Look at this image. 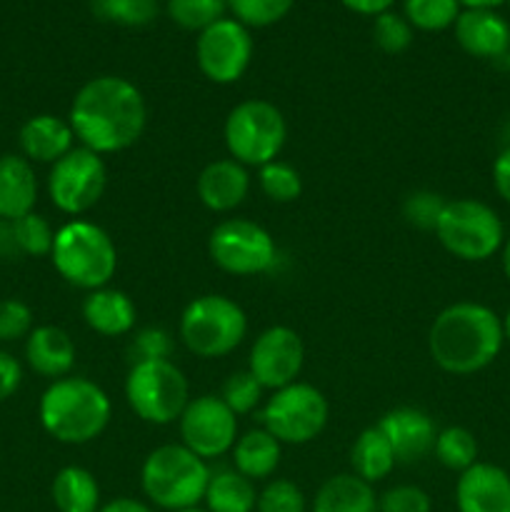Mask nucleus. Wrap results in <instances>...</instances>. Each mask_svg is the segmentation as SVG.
<instances>
[{
    "mask_svg": "<svg viewBox=\"0 0 510 512\" xmlns=\"http://www.w3.org/2000/svg\"><path fill=\"white\" fill-rule=\"evenodd\" d=\"M68 123L83 148L98 155L120 153L145 133L148 105L128 78L98 75L75 93Z\"/></svg>",
    "mask_w": 510,
    "mask_h": 512,
    "instance_id": "obj_1",
    "label": "nucleus"
},
{
    "mask_svg": "<svg viewBox=\"0 0 510 512\" xmlns=\"http://www.w3.org/2000/svg\"><path fill=\"white\" fill-rule=\"evenodd\" d=\"M505 343L503 323L488 305L460 300L435 315L428 330L433 363L450 375H473L488 368Z\"/></svg>",
    "mask_w": 510,
    "mask_h": 512,
    "instance_id": "obj_2",
    "label": "nucleus"
},
{
    "mask_svg": "<svg viewBox=\"0 0 510 512\" xmlns=\"http://www.w3.org/2000/svg\"><path fill=\"white\" fill-rule=\"evenodd\" d=\"M108 393L98 383L78 375L53 380L38 405L45 433L65 445H85L98 438L110 423Z\"/></svg>",
    "mask_w": 510,
    "mask_h": 512,
    "instance_id": "obj_3",
    "label": "nucleus"
},
{
    "mask_svg": "<svg viewBox=\"0 0 510 512\" xmlns=\"http://www.w3.org/2000/svg\"><path fill=\"white\" fill-rule=\"evenodd\" d=\"M50 260L65 283L90 293L110 283L118 268V250L100 225L70 220L55 230Z\"/></svg>",
    "mask_w": 510,
    "mask_h": 512,
    "instance_id": "obj_4",
    "label": "nucleus"
},
{
    "mask_svg": "<svg viewBox=\"0 0 510 512\" xmlns=\"http://www.w3.org/2000/svg\"><path fill=\"white\" fill-rule=\"evenodd\" d=\"M210 468L203 458L190 453L183 443L160 445L140 468L145 498L158 508L178 512L198 508L208 488Z\"/></svg>",
    "mask_w": 510,
    "mask_h": 512,
    "instance_id": "obj_5",
    "label": "nucleus"
},
{
    "mask_svg": "<svg viewBox=\"0 0 510 512\" xmlns=\"http://www.w3.org/2000/svg\"><path fill=\"white\" fill-rule=\"evenodd\" d=\"M178 333L185 348L198 358H225L248 335V318L245 310L228 295H198L185 305Z\"/></svg>",
    "mask_w": 510,
    "mask_h": 512,
    "instance_id": "obj_6",
    "label": "nucleus"
},
{
    "mask_svg": "<svg viewBox=\"0 0 510 512\" xmlns=\"http://www.w3.org/2000/svg\"><path fill=\"white\" fill-rule=\"evenodd\" d=\"M433 233L453 258L465 263H483L503 250L505 243L500 215L488 203L475 198L445 200Z\"/></svg>",
    "mask_w": 510,
    "mask_h": 512,
    "instance_id": "obj_7",
    "label": "nucleus"
},
{
    "mask_svg": "<svg viewBox=\"0 0 510 512\" xmlns=\"http://www.w3.org/2000/svg\"><path fill=\"white\" fill-rule=\"evenodd\" d=\"M225 148L230 158L245 168H263L278 160L288 138V123L278 105L250 98L235 105L223 125Z\"/></svg>",
    "mask_w": 510,
    "mask_h": 512,
    "instance_id": "obj_8",
    "label": "nucleus"
},
{
    "mask_svg": "<svg viewBox=\"0 0 510 512\" xmlns=\"http://www.w3.org/2000/svg\"><path fill=\"white\" fill-rule=\"evenodd\" d=\"M125 400L143 423H178L190 403L188 378L173 360L135 363L125 378Z\"/></svg>",
    "mask_w": 510,
    "mask_h": 512,
    "instance_id": "obj_9",
    "label": "nucleus"
},
{
    "mask_svg": "<svg viewBox=\"0 0 510 512\" xmlns=\"http://www.w3.org/2000/svg\"><path fill=\"white\" fill-rule=\"evenodd\" d=\"M328 415L325 395L315 385L295 380L270 395L260 410V423L280 445H305L323 433Z\"/></svg>",
    "mask_w": 510,
    "mask_h": 512,
    "instance_id": "obj_10",
    "label": "nucleus"
},
{
    "mask_svg": "<svg viewBox=\"0 0 510 512\" xmlns=\"http://www.w3.org/2000/svg\"><path fill=\"white\" fill-rule=\"evenodd\" d=\"M208 253L223 273L248 278L275 268L278 245L273 235L255 220L228 218L215 225L210 233Z\"/></svg>",
    "mask_w": 510,
    "mask_h": 512,
    "instance_id": "obj_11",
    "label": "nucleus"
},
{
    "mask_svg": "<svg viewBox=\"0 0 510 512\" xmlns=\"http://www.w3.org/2000/svg\"><path fill=\"white\" fill-rule=\"evenodd\" d=\"M108 188V165L103 155L88 148H73L50 165V203L65 215H83L100 203Z\"/></svg>",
    "mask_w": 510,
    "mask_h": 512,
    "instance_id": "obj_12",
    "label": "nucleus"
},
{
    "mask_svg": "<svg viewBox=\"0 0 510 512\" xmlns=\"http://www.w3.org/2000/svg\"><path fill=\"white\" fill-rule=\"evenodd\" d=\"M183 445L203 460L230 453L238 440V415L220 395H198L185 405L178 420Z\"/></svg>",
    "mask_w": 510,
    "mask_h": 512,
    "instance_id": "obj_13",
    "label": "nucleus"
},
{
    "mask_svg": "<svg viewBox=\"0 0 510 512\" xmlns=\"http://www.w3.org/2000/svg\"><path fill=\"white\" fill-rule=\"evenodd\" d=\"M253 58V38L235 18H223L205 28L195 43V60L200 73L218 85L240 80Z\"/></svg>",
    "mask_w": 510,
    "mask_h": 512,
    "instance_id": "obj_14",
    "label": "nucleus"
},
{
    "mask_svg": "<svg viewBox=\"0 0 510 512\" xmlns=\"http://www.w3.org/2000/svg\"><path fill=\"white\" fill-rule=\"evenodd\" d=\"M305 363L303 338L288 325H273L255 338L248 370L265 390L295 383Z\"/></svg>",
    "mask_w": 510,
    "mask_h": 512,
    "instance_id": "obj_15",
    "label": "nucleus"
},
{
    "mask_svg": "<svg viewBox=\"0 0 510 512\" xmlns=\"http://www.w3.org/2000/svg\"><path fill=\"white\" fill-rule=\"evenodd\" d=\"M378 428L393 445L395 460L405 465L420 463L425 455L433 453L435 438H438L433 418L420 408H408V405L388 410L380 418Z\"/></svg>",
    "mask_w": 510,
    "mask_h": 512,
    "instance_id": "obj_16",
    "label": "nucleus"
},
{
    "mask_svg": "<svg viewBox=\"0 0 510 512\" xmlns=\"http://www.w3.org/2000/svg\"><path fill=\"white\" fill-rule=\"evenodd\" d=\"M455 40L473 58L498 60L510 53V25L495 10L465 8L455 20Z\"/></svg>",
    "mask_w": 510,
    "mask_h": 512,
    "instance_id": "obj_17",
    "label": "nucleus"
},
{
    "mask_svg": "<svg viewBox=\"0 0 510 512\" xmlns=\"http://www.w3.org/2000/svg\"><path fill=\"white\" fill-rule=\"evenodd\" d=\"M458 512H510V475L493 463H475L455 485Z\"/></svg>",
    "mask_w": 510,
    "mask_h": 512,
    "instance_id": "obj_18",
    "label": "nucleus"
},
{
    "mask_svg": "<svg viewBox=\"0 0 510 512\" xmlns=\"http://www.w3.org/2000/svg\"><path fill=\"white\" fill-rule=\"evenodd\" d=\"M200 203L213 213H230L250 193V175L245 165L233 158H218L200 170L195 180Z\"/></svg>",
    "mask_w": 510,
    "mask_h": 512,
    "instance_id": "obj_19",
    "label": "nucleus"
},
{
    "mask_svg": "<svg viewBox=\"0 0 510 512\" xmlns=\"http://www.w3.org/2000/svg\"><path fill=\"white\" fill-rule=\"evenodd\" d=\"M18 143L20 155L25 160L53 165L75 148V133L68 120L58 118V115L40 113L25 120L23 128H20Z\"/></svg>",
    "mask_w": 510,
    "mask_h": 512,
    "instance_id": "obj_20",
    "label": "nucleus"
},
{
    "mask_svg": "<svg viewBox=\"0 0 510 512\" xmlns=\"http://www.w3.org/2000/svg\"><path fill=\"white\" fill-rule=\"evenodd\" d=\"M25 363L43 378H68L75 365V343L58 325H40L25 338Z\"/></svg>",
    "mask_w": 510,
    "mask_h": 512,
    "instance_id": "obj_21",
    "label": "nucleus"
},
{
    "mask_svg": "<svg viewBox=\"0 0 510 512\" xmlns=\"http://www.w3.org/2000/svg\"><path fill=\"white\" fill-rule=\"evenodd\" d=\"M38 203V178L23 155H0V220H18Z\"/></svg>",
    "mask_w": 510,
    "mask_h": 512,
    "instance_id": "obj_22",
    "label": "nucleus"
},
{
    "mask_svg": "<svg viewBox=\"0 0 510 512\" xmlns=\"http://www.w3.org/2000/svg\"><path fill=\"white\" fill-rule=\"evenodd\" d=\"M135 318H138V310L123 290L105 285L85 295L83 320L98 335H105V338L128 335L135 328Z\"/></svg>",
    "mask_w": 510,
    "mask_h": 512,
    "instance_id": "obj_23",
    "label": "nucleus"
},
{
    "mask_svg": "<svg viewBox=\"0 0 510 512\" xmlns=\"http://www.w3.org/2000/svg\"><path fill=\"white\" fill-rule=\"evenodd\" d=\"M313 512H378L373 485L353 473H340L325 480L315 493Z\"/></svg>",
    "mask_w": 510,
    "mask_h": 512,
    "instance_id": "obj_24",
    "label": "nucleus"
},
{
    "mask_svg": "<svg viewBox=\"0 0 510 512\" xmlns=\"http://www.w3.org/2000/svg\"><path fill=\"white\" fill-rule=\"evenodd\" d=\"M230 453H233L235 470L255 483V480H268L278 470L283 445L265 428H255L235 440Z\"/></svg>",
    "mask_w": 510,
    "mask_h": 512,
    "instance_id": "obj_25",
    "label": "nucleus"
},
{
    "mask_svg": "<svg viewBox=\"0 0 510 512\" xmlns=\"http://www.w3.org/2000/svg\"><path fill=\"white\" fill-rule=\"evenodd\" d=\"M350 465H353V475H358V478H363L370 485L385 480L393 473L398 460H395L393 445L388 443V438H385V433L378 425L365 428L355 438L353 448H350Z\"/></svg>",
    "mask_w": 510,
    "mask_h": 512,
    "instance_id": "obj_26",
    "label": "nucleus"
},
{
    "mask_svg": "<svg viewBox=\"0 0 510 512\" xmlns=\"http://www.w3.org/2000/svg\"><path fill=\"white\" fill-rule=\"evenodd\" d=\"M53 503L58 512H98L100 485L90 470L68 465L53 480Z\"/></svg>",
    "mask_w": 510,
    "mask_h": 512,
    "instance_id": "obj_27",
    "label": "nucleus"
},
{
    "mask_svg": "<svg viewBox=\"0 0 510 512\" xmlns=\"http://www.w3.org/2000/svg\"><path fill=\"white\" fill-rule=\"evenodd\" d=\"M203 500L208 505V512H255L258 493H255L253 480L233 468L210 473Z\"/></svg>",
    "mask_w": 510,
    "mask_h": 512,
    "instance_id": "obj_28",
    "label": "nucleus"
},
{
    "mask_svg": "<svg viewBox=\"0 0 510 512\" xmlns=\"http://www.w3.org/2000/svg\"><path fill=\"white\" fill-rule=\"evenodd\" d=\"M433 455L443 468L453 470V473H463V470L473 468L478 463V440L470 430L460 428V425H450V428L440 430L438 438H435Z\"/></svg>",
    "mask_w": 510,
    "mask_h": 512,
    "instance_id": "obj_29",
    "label": "nucleus"
},
{
    "mask_svg": "<svg viewBox=\"0 0 510 512\" xmlns=\"http://www.w3.org/2000/svg\"><path fill=\"white\" fill-rule=\"evenodd\" d=\"M95 18L105 23L125 25V28H143L158 18V0H93L90 3Z\"/></svg>",
    "mask_w": 510,
    "mask_h": 512,
    "instance_id": "obj_30",
    "label": "nucleus"
},
{
    "mask_svg": "<svg viewBox=\"0 0 510 512\" xmlns=\"http://www.w3.org/2000/svg\"><path fill=\"white\" fill-rule=\"evenodd\" d=\"M403 10L405 20L413 28L438 33V30L455 25L460 15V3L458 0H405Z\"/></svg>",
    "mask_w": 510,
    "mask_h": 512,
    "instance_id": "obj_31",
    "label": "nucleus"
},
{
    "mask_svg": "<svg viewBox=\"0 0 510 512\" xmlns=\"http://www.w3.org/2000/svg\"><path fill=\"white\" fill-rule=\"evenodd\" d=\"M170 20L183 30H198L203 33L213 23L223 20L228 10V0H168L165 5Z\"/></svg>",
    "mask_w": 510,
    "mask_h": 512,
    "instance_id": "obj_32",
    "label": "nucleus"
},
{
    "mask_svg": "<svg viewBox=\"0 0 510 512\" xmlns=\"http://www.w3.org/2000/svg\"><path fill=\"white\" fill-rule=\"evenodd\" d=\"M258 185L263 195L273 203H293L303 193V178L298 170L283 160H273V163L263 165L258 173Z\"/></svg>",
    "mask_w": 510,
    "mask_h": 512,
    "instance_id": "obj_33",
    "label": "nucleus"
},
{
    "mask_svg": "<svg viewBox=\"0 0 510 512\" xmlns=\"http://www.w3.org/2000/svg\"><path fill=\"white\" fill-rule=\"evenodd\" d=\"M15 235V245H18L20 255H30V258H45L53 250L55 230L43 215L33 213L23 215L18 220H10Z\"/></svg>",
    "mask_w": 510,
    "mask_h": 512,
    "instance_id": "obj_34",
    "label": "nucleus"
},
{
    "mask_svg": "<svg viewBox=\"0 0 510 512\" xmlns=\"http://www.w3.org/2000/svg\"><path fill=\"white\" fill-rule=\"evenodd\" d=\"M263 385L255 380V375L250 370H238V373L228 375V380L223 383L220 390V400L233 410L235 415H248L263 400Z\"/></svg>",
    "mask_w": 510,
    "mask_h": 512,
    "instance_id": "obj_35",
    "label": "nucleus"
},
{
    "mask_svg": "<svg viewBox=\"0 0 510 512\" xmlns=\"http://www.w3.org/2000/svg\"><path fill=\"white\" fill-rule=\"evenodd\" d=\"M295 0H228V8L233 10L235 20L245 28H265L290 13Z\"/></svg>",
    "mask_w": 510,
    "mask_h": 512,
    "instance_id": "obj_36",
    "label": "nucleus"
},
{
    "mask_svg": "<svg viewBox=\"0 0 510 512\" xmlns=\"http://www.w3.org/2000/svg\"><path fill=\"white\" fill-rule=\"evenodd\" d=\"M373 40L378 43L380 50L390 55H398L410 48L413 43V25L405 20V15L398 13H380L375 15L373 25Z\"/></svg>",
    "mask_w": 510,
    "mask_h": 512,
    "instance_id": "obj_37",
    "label": "nucleus"
},
{
    "mask_svg": "<svg viewBox=\"0 0 510 512\" xmlns=\"http://www.w3.org/2000/svg\"><path fill=\"white\" fill-rule=\"evenodd\" d=\"M305 495L290 480H270L258 493L255 512H305Z\"/></svg>",
    "mask_w": 510,
    "mask_h": 512,
    "instance_id": "obj_38",
    "label": "nucleus"
},
{
    "mask_svg": "<svg viewBox=\"0 0 510 512\" xmlns=\"http://www.w3.org/2000/svg\"><path fill=\"white\" fill-rule=\"evenodd\" d=\"M173 338L163 328H143L133 335L128 345L130 365L150 363V360H170Z\"/></svg>",
    "mask_w": 510,
    "mask_h": 512,
    "instance_id": "obj_39",
    "label": "nucleus"
},
{
    "mask_svg": "<svg viewBox=\"0 0 510 512\" xmlns=\"http://www.w3.org/2000/svg\"><path fill=\"white\" fill-rule=\"evenodd\" d=\"M443 208V195L433 193V190H415L403 200V218L418 230H435Z\"/></svg>",
    "mask_w": 510,
    "mask_h": 512,
    "instance_id": "obj_40",
    "label": "nucleus"
},
{
    "mask_svg": "<svg viewBox=\"0 0 510 512\" xmlns=\"http://www.w3.org/2000/svg\"><path fill=\"white\" fill-rule=\"evenodd\" d=\"M33 333V310L18 298L0 300V343H15Z\"/></svg>",
    "mask_w": 510,
    "mask_h": 512,
    "instance_id": "obj_41",
    "label": "nucleus"
},
{
    "mask_svg": "<svg viewBox=\"0 0 510 512\" xmlns=\"http://www.w3.org/2000/svg\"><path fill=\"white\" fill-rule=\"evenodd\" d=\"M430 495L418 485H395L378 500V512H430Z\"/></svg>",
    "mask_w": 510,
    "mask_h": 512,
    "instance_id": "obj_42",
    "label": "nucleus"
},
{
    "mask_svg": "<svg viewBox=\"0 0 510 512\" xmlns=\"http://www.w3.org/2000/svg\"><path fill=\"white\" fill-rule=\"evenodd\" d=\"M23 385V365L15 355L0 350V403L13 398Z\"/></svg>",
    "mask_w": 510,
    "mask_h": 512,
    "instance_id": "obj_43",
    "label": "nucleus"
},
{
    "mask_svg": "<svg viewBox=\"0 0 510 512\" xmlns=\"http://www.w3.org/2000/svg\"><path fill=\"white\" fill-rule=\"evenodd\" d=\"M493 185H495V193L510 205V145L505 150H500V155L495 158Z\"/></svg>",
    "mask_w": 510,
    "mask_h": 512,
    "instance_id": "obj_44",
    "label": "nucleus"
},
{
    "mask_svg": "<svg viewBox=\"0 0 510 512\" xmlns=\"http://www.w3.org/2000/svg\"><path fill=\"white\" fill-rule=\"evenodd\" d=\"M340 3H343L348 10H353V13L380 15V13H388L390 5H393L395 0H340Z\"/></svg>",
    "mask_w": 510,
    "mask_h": 512,
    "instance_id": "obj_45",
    "label": "nucleus"
},
{
    "mask_svg": "<svg viewBox=\"0 0 510 512\" xmlns=\"http://www.w3.org/2000/svg\"><path fill=\"white\" fill-rule=\"evenodd\" d=\"M98 512H153V508H148V505L133 498H115L110 503L100 505Z\"/></svg>",
    "mask_w": 510,
    "mask_h": 512,
    "instance_id": "obj_46",
    "label": "nucleus"
},
{
    "mask_svg": "<svg viewBox=\"0 0 510 512\" xmlns=\"http://www.w3.org/2000/svg\"><path fill=\"white\" fill-rule=\"evenodd\" d=\"M460 5H465V8H483V10H493L498 8V5H503L505 0H458Z\"/></svg>",
    "mask_w": 510,
    "mask_h": 512,
    "instance_id": "obj_47",
    "label": "nucleus"
},
{
    "mask_svg": "<svg viewBox=\"0 0 510 512\" xmlns=\"http://www.w3.org/2000/svg\"><path fill=\"white\" fill-rule=\"evenodd\" d=\"M500 253H503V273L505 278L510 280V238H505L503 250H500Z\"/></svg>",
    "mask_w": 510,
    "mask_h": 512,
    "instance_id": "obj_48",
    "label": "nucleus"
},
{
    "mask_svg": "<svg viewBox=\"0 0 510 512\" xmlns=\"http://www.w3.org/2000/svg\"><path fill=\"white\" fill-rule=\"evenodd\" d=\"M500 323H503V335H505V340H508V343H510V308H508V313H505L503 318H500Z\"/></svg>",
    "mask_w": 510,
    "mask_h": 512,
    "instance_id": "obj_49",
    "label": "nucleus"
},
{
    "mask_svg": "<svg viewBox=\"0 0 510 512\" xmlns=\"http://www.w3.org/2000/svg\"><path fill=\"white\" fill-rule=\"evenodd\" d=\"M178 512H208V510H200V508H188V510H178Z\"/></svg>",
    "mask_w": 510,
    "mask_h": 512,
    "instance_id": "obj_50",
    "label": "nucleus"
},
{
    "mask_svg": "<svg viewBox=\"0 0 510 512\" xmlns=\"http://www.w3.org/2000/svg\"><path fill=\"white\" fill-rule=\"evenodd\" d=\"M508 70H510V53H508Z\"/></svg>",
    "mask_w": 510,
    "mask_h": 512,
    "instance_id": "obj_51",
    "label": "nucleus"
},
{
    "mask_svg": "<svg viewBox=\"0 0 510 512\" xmlns=\"http://www.w3.org/2000/svg\"><path fill=\"white\" fill-rule=\"evenodd\" d=\"M505 3H508V5H510V0H505Z\"/></svg>",
    "mask_w": 510,
    "mask_h": 512,
    "instance_id": "obj_52",
    "label": "nucleus"
}]
</instances>
